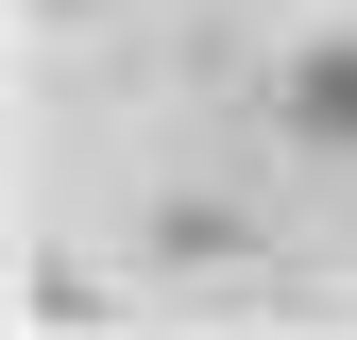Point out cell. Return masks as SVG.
<instances>
[{"instance_id":"1","label":"cell","mask_w":357,"mask_h":340,"mask_svg":"<svg viewBox=\"0 0 357 340\" xmlns=\"http://www.w3.org/2000/svg\"><path fill=\"white\" fill-rule=\"evenodd\" d=\"M273 119L306 153H357V34H306V52L273 68Z\"/></svg>"}]
</instances>
